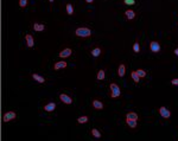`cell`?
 I'll return each mask as SVG.
<instances>
[{"label": "cell", "mask_w": 178, "mask_h": 141, "mask_svg": "<svg viewBox=\"0 0 178 141\" xmlns=\"http://www.w3.org/2000/svg\"><path fill=\"white\" fill-rule=\"evenodd\" d=\"M126 121H127V124H128L131 128H135V127H137V120H127V119H126Z\"/></svg>", "instance_id": "20"}, {"label": "cell", "mask_w": 178, "mask_h": 141, "mask_svg": "<svg viewBox=\"0 0 178 141\" xmlns=\"http://www.w3.org/2000/svg\"><path fill=\"white\" fill-rule=\"evenodd\" d=\"M100 55H101V49L100 47H95V49L91 50V56L93 57H99Z\"/></svg>", "instance_id": "17"}, {"label": "cell", "mask_w": 178, "mask_h": 141, "mask_svg": "<svg viewBox=\"0 0 178 141\" xmlns=\"http://www.w3.org/2000/svg\"><path fill=\"white\" fill-rule=\"evenodd\" d=\"M27 4H29V0H19V6L20 7H26Z\"/></svg>", "instance_id": "26"}, {"label": "cell", "mask_w": 178, "mask_h": 141, "mask_svg": "<svg viewBox=\"0 0 178 141\" xmlns=\"http://www.w3.org/2000/svg\"><path fill=\"white\" fill-rule=\"evenodd\" d=\"M44 28H45V26L43 24H38V23H35V24H33V30H35V31H38V32H39V31H43Z\"/></svg>", "instance_id": "15"}, {"label": "cell", "mask_w": 178, "mask_h": 141, "mask_svg": "<svg viewBox=\"0 0 178 141\" xmlns=\"http://www.w3.org/2000/svg\"><path fill=\"white\" fill-rule=\"evenodd\" d=\"M49 1H50V2H53V0H49Z\"/></svg>", "instance_id": "31"}, {"label": "cell", "mask_w": 178, "mask_h": 141, "mask_svg": "<svg viewBox=\"0 0 178 141\" xmlns=\"http://www.w3.org/2000/svg\"><path fill=\"white\" fill-rule=\"evenodd\" d=\"M87 121H88V116H86V115H83V116H81V117L77 119V122L79 123H86Z\"/></svg>", "instance_id": "22"}, {"label": "cell", "mask_w": 178, "mask_h": 141, "mask_svg": "<svg viewBox=\"0 0 178 141\" xmlns=\"http://www.w3.org/2000/svg\"><path fill=\"white\" fill-rule=\"evenodd\" d=\"M110 97L112 98H116V97L120 96V88H119V85L116 84V83H110Z\"/></svg>", "instance_id": "2"}, {"label": "cell", "mask_w": 178, "mask_h": 141, "mask_svg": "<svg viewBox=\"0 0 178 141\" xmlns=\"http://www.w3.org/2000/svg\"><path fill=\"white\" fill-rule=\"evenodd\" d=\"M125 16H126V18L128 20H133L135 18V12L133 9H127V11H125Z\"/></svg>", "instance_id": "8"}, {"label": "cell", "mask_w": 178, "mask_h": 141, "mask_svg": "<svg viewBox=\"0 0 178 141\" xmlns=\"http://www.w3.org/2000/svg\"><path fill=\"white\" fill-rule=\"evenodd\" d=\"M175 55L178 56V47H177V49H175Z\"/></svg>", "instance_id": "29"}, {"label": "cell", "mask_w": 178, "mask_h": 141, "mask_svg": "<svg viewBox=\"0 0 178 141\" xmlns=\"http://www.w3.org/2000/svg\"><path fill=\"white\" fill-rule=\"evenodd\" d=\"M55 109H56V103H53V102H50V103H48V104L44 106L45 112H52Z\"/></svg>", "instance_id": "11"}, {"label": "cell", "mask_w": 178, "mask_h": 141, "mask_svg": "<svg viewBox=\"0 0 178 141\" xmlns=\"http://www.w3.org/2000/svg\"><path fill=\"white\" fill-rule=\"evenodd\" d=\"M32 78L37 81V82H39V83H44L45 82V78L44 77H42L40 75H38V74H32Z\"/></svg>", "instance_id": "13"}, {"label": "cell", "mask_w": 178, "mask_h": 141, "mask_svg": "<svg viewBox=\"0 0 178 141\" xmlns=\"http://www.w3.org/2000/svg\"><path fill=\"white\" fill-rule=\"evenodd\" d=\"M16 117V113L14 112H7V113H5L4 116H2V121L4 122H9L11 120H13Z\"/></svg>", "instance_id": "3"}, {"label": "cell", "mask_w": 178, "mask_h": 141, "mask_svg": "<svg viewBox=\"0 0 178 141\" xmlns=\"http://www.w3.org/2000/svg\"><path fill=\"white\" fill-rule=\"evenodd\" d=\"M25 42H26V45L29 47H32L35 45V40H33V37L31 35H26L25 36Z\"/></svg>", "instance_id": "7"}, {"label": "cell", "mask_w": 178, "mask_h": 141, "mask_svg": "<svg viewBox=\"0 0 178 141\" xmlns=\"http://www.w3.org/2000/svg\"><path fill=\"white\" fill-rule=\"evenodd\" d=\"M150 49L152 52H159L160 51V44L158 42H151L150 43Z\"/></svg>", "instance_id": "6"}, {"label": "cell", "mask_w": 178, "mask_h": 141, "mask_svg": "<svg viewBox=\"0 0 178 141\" xmlns=\"http://www.w3.org/2000/svg\"><path fill=\"white\" fill-rule=\"evenodd\" d=\"M75 35L79 37H89L91 35V30L88 27H79L75 30Z\"/></svg>", "instance_id": "1"}, {"label": "cell", "mask_w": 178, "mask_h": 141, "mask_svg": "<svg viewBox=\"0 0 178 141\" xmlns=\"http://www.w3.org/2000/svg\"><path fill=\"white\" fill-rule=\"evenodd\" d=\"M106 78V72H105V70H100L98 72V79L99 81H102V79Z\"/></svg>", "instance_id": "19"}, {"label": "cell", "mask_w": 178, "mask_h": 141, "mask_svg": "<svg viewBox=\"0 0 178 141\" xmlns=\"http://www.w3.org/2000/svg\"><path fill=\"white\" fill-rule=\"evenodd\" d=\"M137 74L139 75V77H140V78H144V77L146 76V71H145V70H140V69H139V70H137Z\"/></svg>", "instance_id": "24"}, {"label": "cell", "mask_w": 178, "mask_h": 141, "mask_svg": "<svg viewBox=\"0 0 178 141\" xmlns=\"http://www.w3.org/2000/svg\"><path fill=\"white\" fill-rule=\"evenodd\" d=\"M67 13H68V14H72V13H74V7H72L71 4H68V5H67Z\"/></svg>", "instance_id": "23"}, {"label": "cell", "mask_w": 178, "mask_h": 141, "mask_svg": "<svg viewBox=\"0 0 178 141\" xmlns=\"http://www.w3.org/2000/svg\"><path fill=\"white\" fill-rule=\"evenodd\" d=\"M91 135H93V136H94V138H101V133L99 132L98 129H95V128H93V129H91Z\"/></svg>", "instance_id": "21"}, {"label": "cell", "mask_w": 178, "mask_h": 141, "mask_svg": "<svg viewBox=\"0 0 178 141\" xmlns=\"http://www.w3.org/2000/svg\"><path fill=\"white\" fill-rule=\"evenodd\" d=\"M159 114L164 117V119H169L170 116H171V112H170L169 109H166L165 107H160L159 108Z\"/></svg>", "instance_id": "4"}, {"label": "cell", "mask_w": 178, "mask_h": 141, "mask_svg": "<svg viewBox=\"0 0 178 141\" xmlns=\"http://www.w3.org/2000/svg\"><path fill=\"white\" fill-rule=\"evenodd\" d=\"M93 107H94L95 109H102V108H103V103L100 102V101H98V100H93Z\"/></svg>", "instance_id": "14"}, {"label": "cell", "mask_w": 178, "mask_h": 141, "mask_svg": "<svg viewBox=\"0 0 178 141\" xmlns=\"http://www.w3.org/2000/svg\"><path fill=\"white\" fill-rule=\"evenodd\" d=\"M63 68H67V62H64V61L55 63V65H53L55 70H59V69H63Z\"/></svg>", "instance_id": "10"}, {"label": "cell", "mask_w": 178, "mask_h": 141, "mask_svg": "<svg viewBox=\"0 0 178 141\" xmlns=\"http://www.w3.org/2000/svg\"><path fill=\"white\" fill-rule=\"evenodd\" d=\"M125 72H126V66H125V64H120V65H119V69H118V75H119L120 77H124Z\"/></svg>", "instance_id": "12"}, {"label": "cell", "mask_w": 178, "mask_h": 141, "mask_svg": "<svg viewBox=\"0 0 178 141\" xmlns=\"http://www.w3.org/2000/svg\"><path fill=\"white\" fill-rule=\"evenodd\" d=\"M171 83H172L173 85H178V78H173L171 81Z\"/></svg>", "instance_id": "28"}, {"label": "cell", "mask_w": 178, "mask_h": 141, "mask_svg": "<svg viewBox=\"0 0 178 141\" xmlns=\"http://www.w3.org/2000/svg\"><path fill=\"white\" fill-rule=\"evenodd\" d=\"M133 51L134 52H139V51H140V46H139V43H138V42H135V43H134V45H133Z\"/></svg>", "instance_id": "25"}, {"label": "cell", "mask_w": 178, "mask_h": 141, "mask_svg": "<svg viewBox=\"0 0 178 141\" xmlns=\"http://www.w3.org/2000/svg\"><path fill=\"white\" fill-rule=\"evenodd\" d=\"M70 55H71V49L67 47V49H64L63 51L59 52V57H61V58H67V57H69Z\"/></svg>", "instance_id": "9"}, {"label": "cell", "mask_w": 178, "mask_h": 141, "mask_svg": "<svg viewBox=\"0 0 178 141\" xmlns=\"http://www.w3.org/2000/svg\"><path fill=\"white\" fill-rule=\"evenodd\" d=\"M59 100L62 101L63 103H65V104H71V103H72L71 97L68 96L67 94H61V95H59Z\"/></svg>", "instance_id": "5"}, {"label": "cell", "mask_w": 178, "mask_h": 141, "mask_svg": "<svg viewBox=\"0 0 178 141\" xmlns=\"http://www.w3.org/2000/svg\"><path fill=\"white\" fill-rule=\"evenodd\" d=\"M124 2L126 5H134V4H135L134 0H124Z\"/></svg>", "instance_id": "27"}, {"label": "cell", "mask_w": 178, "mask_h": 141, "mask_svg": "<svg viewBox=\"0 0 178 141\" xmlns=\"http://www.w3.org/2000/svg\"><path fill=\"white\" fill-rule=\"evenodd\" d=\"M126 119L127 120H138V115L135 114V113H133V112H129L127 114V116H126Z\"/></svg>", "instance_id": "16"}, {"label": "cell", "mask_w": 178, "mask_h": 141, "mask_svg": "<svg viewBox=\"0 0 178 141\" xmlns=\"http://www.w3.org/2000/svg\"><path fill=\"white\" fill-rule=\"evenodd\" d=\"M131 77L133 78V81L135 83H138V82L140 81V77H139V75L137 74V71H132V72H131Z\"/></svg>", "instance_id": "18"}, {"label": "cell", "mask_w": 178, "mask_h": 141, "mask_svg": "<svg viewBox=\"0 0 178 141\" xmlns=\"http://www.w3.org/2000/svg\"><path fill=\"white\" fill-rule=\"evenodd\" d=\"M86 1H87V2H89V4H90V2H93L94 0H86Z\"/></svg>", "instance_id": "30"}]
</instances>
